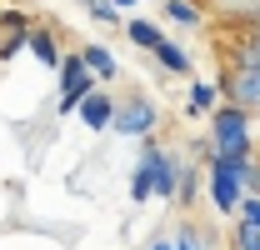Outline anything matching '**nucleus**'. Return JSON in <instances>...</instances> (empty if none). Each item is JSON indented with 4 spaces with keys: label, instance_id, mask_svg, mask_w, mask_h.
Segmentation results:
<instances>
[{
    "label": "nucleus",
    "instance_id": "nucleus-1",
    "mask_svg": "<svg viewBox=\"0 0 260 250\" xmlns=\"http://www.w3.org/2000/svg\"><path fill=\"white\" fill-rule=\"evenodd\" d=\"M255 155H210L205 160V190H210V205L215 215H240V200H245V170Z\"/></svg>",
    "mask_w": 260,
    "mask_h": 250
},
{
    "label": "nucleus",
    "instance_id": "nucleus-2",
    "mask_svg": "<svg viewBox=\"0 0 260 250\" xmlns=\"http://www.w3.org/2000/svg\"><path fill=\"white\" fill-rule=\"evenodd\" d=\"M250 125H255V110H245V105H235V100H220V105L210 110V155H255Z\"/></svg>",
    "mask_w": 260,
    "mask_h": 250
},
{
    "label": "nucleus",
    "instance_id": "nucleus-3",
    "mask_svg": "<svg viewBox=\"0 0 260 250\" xmlns=\"http://www.w3.org/2000/svg\"><path fill=\"white\" fill-rule=\"evenodd\" d=\"M55 75H60V95H55V115H60V120H65V115H75L80 100H85L90 90H100V75L85 65L80 50H65V60H60Z\"/></svg>",
    "mask_w": 260,
    "mask_h": 250
},
{
    "label": "nucleus",
    "instance_id": "nucleus-4",
    "mask_svg": "<svg viewBox=\"0 0 260 250\" xmlns=\"http://www.w3.org/2000/svg\"><path fill=\"white\" fill-rule=\"evenodd\" d=\"M115 135H125V140H145V135H155L160 130V105H155V95L135 90V95H120V105H115V125H110Z\"/></svg>",
    "mask_w": 260,
    "mask_h": 250
},
{
    "label": "nucleus",
    "instance_id": "nucleus-5",
    "mask_svg": "<svg viewBox=\"0 0 260 250\" xmlns=\"http://www.w3.org/2000/svg\"><path fill=\"white\" fill-rule=\"evenodd\" d=\"M220 95L235 100V105H245V110H260V70H235V65H225Z\"/></svg>",
    "mask_w": 260,
    "mask_h": 250
},
{
    "label": "nucleus",
    "instance_id": "nucleus-6",
    "mask_svg": "<svg viewBox=\"0 0 260 250\" xmlns=\"http://www.w3.org/2000/svg\"><path fill=\"white\" fill-rule=\"evenodd\" d=\"M115 105H120L115 95H105V90H90L85 100H80V110H75V120L85 125L90 135H105V130L115 125Z\"/></svg>",
    "mask_w": 260,
    "mask_h": 250
},
{
    "label": "nucleus",
    "instance_id": "nucleus-7",
    "mask_svg": "<svg viewBox=\"0 0 260 250\" xmlns=\"http://www.w3.org/2000/svg\"><path fill=\"white\" fill-rule=\"evenodd\" d=\"M150 60L160 65L165 75H180V80H190V75H195V55L185 50V45H180V40H170V35H165L160 45L150 50Z\"/></svg>",
    "mask_w": 260,
    "mask_h": 250
},
{
    "label": "nucleus",
    "instance_id": "nucleus-8",
    "mask_svg": "<svg viewBox=\"0 0 260 250\" xmlns=\"http://www.w3.org/2000/svg\"><path fill=\"white\" fill-rule=\"evenodd\" d=\"M225 65L235 70H260V30H235L225 40Z\"/></svg>",
    "mask_w": 260,
    "mask_h": 250
},
{
    "label": "nucleus",
    "instance_id": "nucleus-9",
    "mask_svg": "<svg viewBox=\"0 0 260 250\" xmlns=\"http://www.w3.org/2000/svg\"><path fill=\"white\" fill-rule=\"evenodd\" d=\"M30 55H35V65H45V70H60V60H65L60 35L50 30V25H30Z\"/></svg>",
    "mask_w": 260,
    "mask_h": 250
},
{
    "label": "nucleus",
    "instance_id": "nucleus-10",
    "mask_svg": "<svg viewBox=\"0 0 260 250\" xmlns=\"http://www.w3.org/2000/svg\"><path fill=\"white\" fill-rule=\"evenodd\" d=\"M160 15L175 30H200L205 25V0H160Z\"/></svg>",
    "mask_w": 260,
    "mask_h": 250
},
{
    "label": "nucleus",
    "instance_id": "nucleus-11",
    "mask_svg": "<svg viewBox=\"0 0 260 250\" xmlns=\"http://www.w3.org/2000/svg\"><path fill=\"white\" fill-rule=\"evenodd\" d=\"M220 100H225V95H220V80H200V75H190V90H185V115H210Z\"/></svg>",
    "mask_w": 260,
    "mask_h": 250
},
{
    "label": "nucleus",
    "instance_id": "nucleus-12",
    "mask_svg": "<svg viewBox=\"0 0 260 250\" xmlns=\"http://www.w3.org/2000/svg\"><path fill=\"white\" fill-rule=\"evenodd\" d=\"M80 55H85V65L100 75V85H110V80H120V60L110 55V45L105 40H90V45H80Z\"/></svg>",
    "mask_w": 260,
    "mask_h": 250
},
{
    "label": "nucleus",
    "instance_id": "nucleus-13",
    "mask_svg": "<svg viewBox=\"0 0 260 250\" xmlns=\"http://www.w3.org/2000/svg\"><path fill=\"white\" fill-rule=\"evenodd\" d=\"M125 35H130V45H135V50H145V55L165 40V30L155 25V20H145V15H125Z\"/></svg>",
    "mask_w": 260,
    "mask_h": 250
},
{
    "label": "nucleus",
    "instance_id": "nucleus-14",
    "mask_svg": "<svg viewBox=\"0 0 260 250\" xmlns=\"http://www.w3.org/2000/svg\"><path fill=\"white\" fill-rule=\"evenodd\" d=\"M200 185H205V165L185 160V170H180V190H175V205H185V210H190L195 195H200Z\"/></svg>",
    "mask_w": 260,
    "mask_h": 250
},
{
    "label": "nucleus",
    "instance_id": "nucleus-15",
    "mask_svg": "<svg viewBox=\"0 0 260 250\" xmlns=\"http://www.w3.org/2000/svg\"><path fill=\"white\" fill-rule=\"evenodd\" d=\"M170 235H175V250H215L210 240H205V230H200L195 220H180Z\"/></svg>",
    "mask_w": 260,
    "mask_h": 250
},
{
    "label": "nucleus",
    "instance_id": "nucleus-16",
    "mask_svg": "<svg viewBox=\"0 0 260 250\" xmlns=\"http://www.w3.org/2000/svg\"><path fill=\"white\" fill-rule=\"evenodd\" d=\"M85 15H90L95 25H105V30H115V25H125V10H120L115 0H90V5H85Z\"/></svg>",
    "mask_w": 260,
    "mask_h": 250
},
{
    "label": "nucleus",
    "instance_id": "nucleus-17",
    "mask_svg": "<svg viewBox=\"0 0 260 250\" xmlns=\"http://www.w3.org/2000/svg\"><path fill=\"white\" fill-rule=\"evenodd\" d=\"M130 200L135 205H145V200H155V180H150V170L135 160V170H130Z\"/></svg>",
    "mask_w": 260,
    "mask_h": 250
},
{
    "label": "nucleus",
    "instance_id": "nucleus-18",
    "mask_svg": "<svg viewBox=\"0 0 260 250\" xmlns=\"http://www.w3.org/2000/svg\"><path fill=\"white\" fill-rule=\"evenodd\" d=\"M35 20L20 10V5H0V35H25Z\"/></svg>",
    "mask_w": 260,
    "mask_h": 250
},
{
    "label": "nucleus",
    "instance_id": "nucleus-19",
    "mask_svg": "<svg viewBox=\"0 0 260 250\" xmlns=\"http://www.w3.org/2000/svg\"><path fill=\"white\" fill-rule=\"evenodd\" d=\"M230 245H235V250H260V225L235 220V225H230Z\"/></svg>",
    "mask_w": 260,
    "mask_h": 250
},
{
    "label": "nucleus",
    "instance_id": "nucleus-20",
    "mask_svg": "<svg viewBox=\"0 0 260 250\" xmlns=\"http://www.w3.org/2000/svg\"><path fill=\"white\" fill-rule=\"evenodd\" d=\"M20 50H30V30H25V35H0V65L15 60Z\"/></svg>",
    "mask_w": 260,
    "mask_h": 250
},
{
    "label": "nucleus",
    "instance_id": "nucleus-21",
    "mask_svg": "<svg viewBox=\"0 0 260 250\" xmlns=\"http://www.w3.org/2000/svg\"><path fill=\"white\" fill-rule=\"evenodd\" d=\"M235 220H250V225H260V195H250L245 190V200H240V215Z\"/></svg>",
    "mask_w": 260,
    "mask_h": 250
},
{
    "label": "nucleus",
    "instance_id": "nucleus-22",
    "mask_svg": "<svg viewBox=\"0 0 260 250\" xmlns=\"http://www.w3.org/2000/svg\"><path fill=\"white\" fill-rule=\"evenodd\" d=\"M245 190L260 195V160H250V170H245Z\"/></svg>",
    "mask_w": 260,
    "mask_h": 250
},
{
    "label": "nucleus",
    "instance_id": "nucleus-23",
    "mask_svg": "<svg viewBox=\"0 0 260 250\" xmlns=\"http://www.w3.org/2000/svg\"><path fill=\"white\" fill-rule=\"evenodd\" d=\"M145 250H175V235H150Z\"/></svg>",
    "mask_w": 260,
    "mask_h": 250
},
{
    "label": "nucleus",
    "instance_id": "nucleus-24",
    "mask_svg": "<svg viewBox=\"0 0 260 250\" xmlns=\"http://www.w3.org/2000/svg\"><path fill=\"white\" fill-rule=\"evenodd\" d=\"M115 5H120V10H135V5H140V0H115Z\"/></svg>",
    "mask_w": 260,
    "mask_h": 250
},
{
    "label": "nucleus",
    "instance_id": "nucleus-25",
    "mask_svg": "<svg viewBox=\"0 0 260 250\" xmlns=\"http://www.w3.org/2000/svg\"><path fill=\"white\" fill-rule=\"evenodd\" d=\"M240 30H260V10H255V20H250V25H240Z\"/></svg>",
    "mask_w": 260,
    "mask_h": 250
},
{
    "label": "nucleus",
    "instance_id": "nucleus-26",
    "mask_svg": "<svg viewBox=\"0 0 260 250\" xmlns=\"http://www.w3.org/2000/svg\"><path fill=\"white\" fill-rule=\"evenodd\" d=\"M75 5H90V0H75Z\"/></svg>",
    "mask_w": 260,
    "mask_h": 250
}]
</instances>
